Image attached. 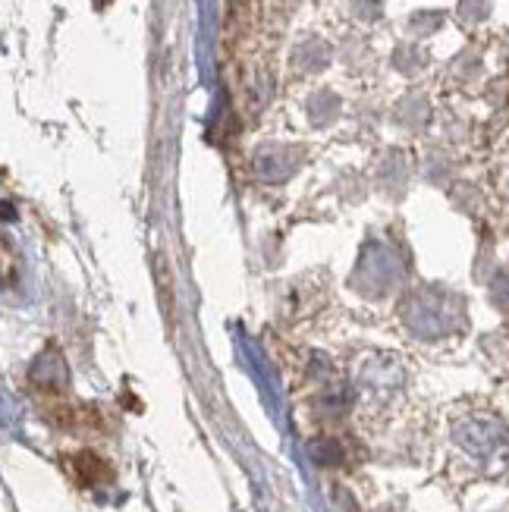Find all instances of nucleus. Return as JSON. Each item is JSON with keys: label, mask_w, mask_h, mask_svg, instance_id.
<instances>
[{"label": "nucleus", "mask_w": 509, "mask_h": 512, "mask_svg": "<svg viewBox=\"0 0 509 512\" xmlns=\"http://www.w3.org/2000/svg\"><path fill=\"white\" fill-rule=\"evenodd\" d=\"M76 472L85 484H98V481H107L110 478V465L101 462L95 453H79L76 456Z\"/></svg>", "instance_id": "nucleus-1"}, {"label": "nucleus", "mask_w": 509, "mask_h": 512, "mask_svg": "<svg viewBox=\"0 0 509 512\" xmlns=\"http://www.w3.org/2000/svg\"><path fill=\"white\" fill-rule=\"evenodd\" d=\"M104 4H107V0H98V7H104Z\"/></svg>", "instance_id": "nucleus-2"}]
</instances>
